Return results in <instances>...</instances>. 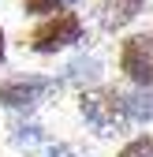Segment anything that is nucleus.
Returning a JSON list of instances; mask_svg holds the SVG:
<instances>
[{
	"mask_svg": "<svg viewBox=\"0 0 153 157\" xmlns=\"http://www.w3.org/2000/svg\"><path fill=\"white\" fill-rule=\"evenodd\" d=\"M79 34H82V19L75 11H52L30 30V49L56 52V49H67L71 41H79Z\"/></svg>",
	"mask_w": 153,
	"mask_h": 157,
	"instance_id": "nucleus-1",
	"label": "nucleus"
},
{
	"mask_svg": "<svg viewBox=\"0 0 153 157\" xmlns=\"http://www.w3.org/2000/svg\"><path fill=\"white\" fill-rule=\"evenodd\" d=\"M123 71L135 78H153V37H131L123 45Z\"/></svg>",
	"mask_w": 153,
	"mask_h": 157,
	"instance_id": "nucleus-2",
	"label": "nucleus"
},
{
	"mask_svg": "<svg viewBox=\"0 0 153 157\" xmlns=\"http://www.w3.org/2000/svg\"><path fill=\"white\" fill-rule=\"evenodd\" d=\"M64 0H23V8L30 11V15H45V11H56Z\"/></svg>",
	"mask_w": 153,
	"mask_h": 157,
	"instance_id": "nucleus-3",
	"label": "nucleus"
},
{
	"mask_svg": "<svg viewBox=\"0 0 153 157\" xmlns=\"http://www.w3.org/2000/svg\"><path fill=\"white\" fill-rule=\"evenodd\" d=\"M0 52H4V30H0Z\"/></svg>",
	"mask_w": 153,
	"mask_h": 157,
	"instance_id": "nucleus-4",
	"label": "nucleus"
}]
</instances>
